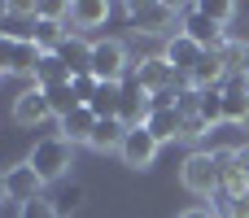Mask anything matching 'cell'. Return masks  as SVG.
Here are the masks:
<instances>
[{
    "mask_svg": "<svg viewBox=\"0 0 249 218\" xmlns=\"http://www.w3.org/2000/svg\"><path fill=\"white\" fill-rule=\"evenodd\" d=\"M201 13H210L214 22H223V26H228V17L236 13V4H232V0H214V4L206 0V4H201Z\"/></svg>",
    "mask_w": 249,
    "mask_h": 218,
    "instance_id": "obj_24",
    "label": "cell"
},
{
    "mask_svg": "<svg viewBox=\"0 0 249 218\" xmlns=\"http://www.w3.org/2000/svg\"><path fill=\"white\" fill-rule=\"evenodd\" d=\"M92 131H96V114L88 105L61 118V140H70V144H92Z\"/></svg>",
    "mask_w": 249,
    "mask_h": 218,
    "instance_id": "obj_13",
    "label": "cell"
},
{
    "mask_svg": "<svg viewBox=\"0 0 249 218\" xmlns=\"http://www.w3.org/2000/svg\"><path fill=\"white\" fill-rule=\"evenodd\" d=\"M57 57H61V66L79 79V74H92V44H83L79 35H70L61 48H57Z\"/></svg>",
    "mask_w": 249,
    "mask_h": 218,
    "instance_id": "obj_12",
    "label": "cell"
},
{
    "mask_svg": "<svg viewBox=\"0 0 249 218\" xmlns=\"http://www.w3.org/2000/svg\"><path fill=\"white\" fill-rule=\"evenodd\" d=\"M171 22H175V9H171V4H162V0L131 4V31H136V35H162Z\"/></svg>",
    "mask_w": 249,
    "mask_h": 218,
    "instance_id": "obj_7",
    "label": "cell"
},
{
    "mask_svg": "<svg viewBox=\"0 0 249 218\" xmlns=\"http://www.w3.org/2000/svg\"><path fill=\"white\" fill-rule=\"evenodd\" d=\"M74 74L61 66V57L57 52H44V61H39V70H35V87H61V83H70Z\"/></svg>",
    "mask_w": 249,
    "mask_h": 218,
    "instance_id": "obj_18",
    "label": "cell"
},
{
    "mask_svg": "<svg viewBox=\"0 0 249 218\" xmlns=\"http://www.w3.org/2000/svg\"><path fill=\"white\" fill-rule=\"evenodd\" d=\"M70 157H74V144L61 140V135H48V140H39V144L31 149V162H26V166L48 184V179H61V175H66Z\"/></svg>",
    "mask_w": 249,
    "mask_h": 218,
    "instance_id": "obj_1",
    "label": "cell"
},
{
    "mask_svg": "<svg viewBox=\"0 0 249 218\" xmlns=\"http://www.w3.org/2000/svg\"><path fill=\"white\" fill-rule=\"evenodd\" d=\"M118 153H123V162H127V166H136V170H140V166H149V162L158 157V140H153V131H149V127H136V131H127V140H123V149H118Z\"/></svg>",
    "mask_w": 249,
    "mask_h": 218,
    "instance_id": "obj_10",
    "label": "cell"
},
{
    "mask_svg": "<svg viewBox=\"0 0 249 218\" xmlns=\"http://www.w3.org/2000/svg\"><path fill=\"white\" fill-rule=\"evenodd\" d=\"M201 131H210L201 118H184V140H193V135H201Z\"/></svg>",
    "mask_w": 249,
    "mask_h": 218,
    "instance_id": "obj_25",
    "label": "cell"
},
{
    "mask_svg": "<svg viewBox=\"0 0 249 218\" xmlns=\"http://www.w3.org/2000/svg\"><path fill=\"white\" fill-rule=\"evenodd\" d=\"M44 96H48V109H53L57 118H66V114L83 109V105H79V96H74V79H70V83H61V87H44Z\"/></svg>",
    "mask_w": 249,
    "mask_h": 218,
    "instance_id": "obj_20",
    "label": "cell"
},
{
    "mask_svg": "<svg viewBox=\"0 0 249 218\" xmlns=\"http://www.w3.org/2000/svg\"><path fill=\"white\" fill-rule=\"evenodd\" d=\"M109 9H114V4H105V0H74L66 26H101V22L109 17Z\"/></svg>",
    "mask_w": 249,
    "mask_h": 218,
    "instance_id": "obj_15",
    "label": "cell"
},
{
    "mask_svg": "<svg viewBox=\"0 0 249 218\" xmlns=\"http://www.w3.org/2000/svg\"><path fill=\"white\" fill-rule=\"evenodd\" d=\"M118 105H123V83H101L96 96L88 101V109L96 118H118Z\"/></svg>",
    "mask_w": 249,
    "mask_h": 218,
    "instance_id": "obj_17",
    "label": "cell"
},
{
    "mask_svg": "<svg viewBox=\"0 0 249 218\" xmlns=\"http://www.w3.org/2000/svg\"><path fill=\"white\" fill-rule=\"evenodd\" d=\"M31 39H35V48H39V52H57V48L70 39V26H66V22L35 17V26H31Z\"/></svg>",
    "mask_w": 249,
    "mask_h": 218,
    "instance_id": "obj_14",
    "label": "cell"
},
{
    "mask_svg": "<svg viewBox=\"0 0 249 218\" xmlns=\"http://www.w3.org/2000/svg\"><path fill=\"white\" fill-rule=\"evenodd\" d=\"M83 197H88V192H83V184H66V188H61V197H57L53 205H57V214H61V218H70L79 205H83Z\"/></svg>",
    "mask_w": 249,
    "mask_h": 218,
    "instance_id": "obj_22",
    "label": "cell"
},
{
    "mask_svg": "<svg viewBox=\"0 0 249 218\" xmlns=\"http://www.w3.org/2000/svg\"><path fill=\"white\" fill-rule=\"evenodd\" d=\"M22 218H61V214H57V205L48 197H39V201H26L22 205Z\"/></svg>",
    "mask_w": 249,
    "mask_h": 218,
    "instance_id": "obj_23",
    "label": "cell"
},
{
    "mask_svg": "<svg viewBox=\"0 0 249 218\" xmlns=\"http://www.w3.org/2000/svg\"><path fill=\"white\" fill-rule=\"evenodd\" d=\"M153 118V105H149V92H144V83H140V74H136V66L123 74V105H118V122L127 127V131H136V127H144Z\"/></svg>",
    "mask_w": 249,
    "mask_h": 218,
    "instance_id": "obj_2",
    "label": "cell"
},
{
    "mask_svg": "<svg viewBox=\"0 0 249 218\" xmlns=\"http://www.w3.org/2000/svg\"><path fill=\"white\" fill-rule=\"evenodd\" d=\"M39 61H44V52L35 48V39H4L0 35V66L9 74H31L35 79Z\"/></svg>",
    "mask_w": 249,
    "mask_h": 218,
    "instance_id": "obj_6",
    "label": "cell"
},
{
    "mask_svg": "<svg viewBox=\"0 0 249 218\" xmlns=\"http://www.w3.org/2000/svg\"><path fill=\"white\" fill-rule=\"evenodd\" d=\"M179 218H214L210 210H188V214H179Z\"/></svg>",
    "mask_w": 249,
    "mask_h": 218,
    "instance_id": "obj_26",
    "label": "cell"
},
{
    "mask_svg": "<svg viewBox=\"0 0 249 218\" xmlns=\"http://www.w3.org/2000/svg\"><path fill=\"white\" fill-rule=\"evenodd\" d=\"M0 188H4V197L9 201H39V188H44V179L31 170V166H9L4 170V179H0Z\"/></svg>",
    "mask_w": 249,
    "mask_h": 218,
    "instance_id": "obj_8",
    "label": "cell"
},
{
    "mask_svg": "<svg viewBox=\"0 0 249 218\" xmlns=\"http://www.w3.org/2000/svg\"><path fill=\"white\" fill-rule=\"evenodd\" d=\"M184 188H188V192H197V197H219L223 175H219L214 153H193V157L184 162Z\"/></svg>",
    "mask_w": 249,
    "mask_h": 218,
    "instance_id": "obj_4",
    "label": "cell"
},
{
    "mask_svg": "<svg viewBox=\"0 0 249 218\" xmlns=\"http://www.w3.org/2000/svg\"><path fill=\"white\" fill-rule=\"evenodd\" d=\"M127 70H131V66H127V48H123L118 39L92 44V79H96V83H123Z\"/></svg>",
    "mask_w": 249,
    "mask_h": 218,
    "instance_id": "obj_5",
    "label": "cell"
},
{
    "mask_svg": "<svg viewBox=\"0 0 249 218\" xmlns=\"http://www.w3.org/2000/svg\"><path fill=\"white\" fill-rule=\"evenodd\" d=\"M53 109H48V96H44V87H31V92H22L18 101H13V118L22 122V127H35V122H44Z\"/></svg>",
    "mask_w": 249,
    "mask_h": 218,
    "instance_id": "obj_11",
    "label": "cell"
},
{
    "mask_svg": "<svg viewBox=\"0 0 249 218\" xmlns=\"http://www.w3.org/2000/svg\"><path fill=\"white\" fill-rule=\"evenodd\" d=\"M144 127L153 131L158 144H166V140H184V114H179V109H162V114H153Z\"/></svg>",
    "mask_w": 249,
    "mask_h": 218,
    "instance_id": "obj_16",
    "label": "cell"
},
{
    "mask_svg": "<svg viewBox=\"0 0 249 218\" xmlns=\"http://www.w3.org/2000/svg\"><path fill=\"white\" fill-rule=\"evenodd\" d=\"M162 57H166V61H171V66H175V70H179V74H188V79H193V70H197V61H201V57H206V48H201V44H197V39H188V35H184V31H175V35H171V44H166V52H162Z\"/></svg>",
    "mask_w": 249,
    "mask_h": 218,
    "instance_id": "obj_9",
    "label": "cell"
},
{
    "mask_svg": "<svg viewBox=\"0 0 249 218\" xmlns=\"http://www.w3.org/2000/svg\"><path fill=\"white\" fill-rule=\"evenodd\" d=\"M184 35L197 39L206 52H223V48H228V26L214 22L210 13H201V4H188V9H184Z\"/></svg>",
    "mask_w": 249,
    "mask_h": 218,
    "instance_id": "obj_3",
    "label": "cell"
},
{
    "mask_svg": "<svg viewBox=\"0 0 249 218\" xmlns=\"http://www.w3.org/2000/svg\"><path fill=\"white\" fill-rule=\"evenodd\" d=\"M127 140V127L118 118H96V131H92V149H123Z\"/></svg>",
    "mask_w": 249,
    "mask_h": 218,
    "instance_id": "obj_19",
    "label": "cell"
},
{
    "mask_svg": "<svg viewBox=\"0 0 249 218\" xmlns=\"http://www.w3.org/2000/svg\"><path fill=\"white\" fill-rule=\"evenodd\" d=\"M197 92H201V87H197ZM201 122H206V127L223 122V87H206V92H201Z\"/></svg>",
    "mask_w": 249,
    "mask_h": 218,
    "instance_id": "obj_21",
    "label": "cell"
}]
</instances>
